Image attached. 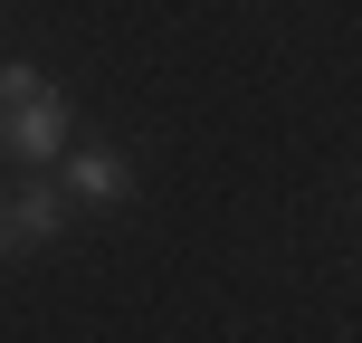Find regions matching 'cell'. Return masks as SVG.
Masks as SVG:
<instances>
[{
  "mask_svg": "<svg viewBox=\"0 0 362 343\" xmlns=\"http://www.w3.org/2000/svg\"><path fill=\"white\" fill-rule=\"evenodd\" d=\"M67 144V95L38 67H0V153L10 163H57Z\"/></svg>",
  "mask_w": 362,
  "mask_h": 343,
  "instance_id": "obj_1",
  "label": "cell"
},
{
  "mask_svg": "<svg viewBox=\"0 0 362 343\" xmlns=\"http://www.w3.org/2000/svg\"><path fill=\"white\" fill-rule=\"evenodd\" d=\"M57 229H67V200H57V191H10V200H0V257L48 248Z\"/></svg>",
  "mask_w": 362,
  "mask_h": 343,
  "instance_id": "obj_2",
  "label": "cell"
},
{
  "mask_svg": "<svg viewBox=\"0 0 362 343\" xmlns=\"http://www.w3.org/2000/svg\"><path fill=\"white\" fill-rule=\"evenodd\" d=\"M67 191L95 200V210H115V200L134 191V172H124V153H76V163H67Z\"/></svg>",
  "mask_w": 362,
  "mask_h": 343,
  "instance_id": "obj_3",
  "label": "cell"
}]
</instances>
